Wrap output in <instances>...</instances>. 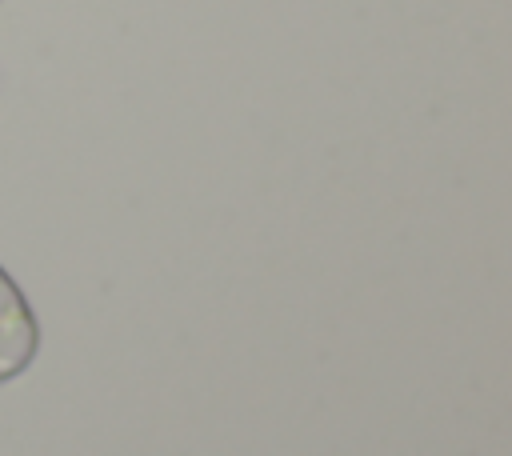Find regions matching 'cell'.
<instances>
[{
  "mask_svg": "<svg viewBox=\"0 0 512 456\" xmlns=\"http://www.w3.org/2000/svg\"><path fill=\"white\" fill-rule=\"evenodd\" d=\"M40 348V324L16 280L0 268V384L16 380Z\"/></svg>",
  "mask_w": 512,
  "mask_h": 456,
  "instance_id": "cell-1",
  "label": "cell"
}]
</instances>
